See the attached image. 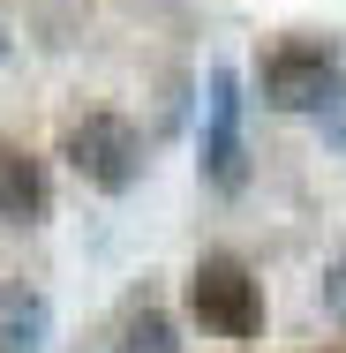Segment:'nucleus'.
I'll return each instance as SVG.
<instances>
[{
    "mask_svg": "<svg viewBox=\"0 0 346 353\" xmlns=\"http://www.w3.org/2000/svg\"><path fill=\"white\" fill-rule=\"evenodd\" d=\"M53 346V301L38 285H0V353H46Z\"/></svg>",
    "mask_w": 346,
    "mask_h": 353,
    "instance_id": "6",
    "label": "nucleus"
},
{
    "mask_svg": "<svg viewBox=\"0 0 346 353\" xmlns=\"http://www.w3.org/2000/svg\"><path fill=\"white\" fill-rule=\"evenodd\" d=\"M324 316H339V323H346V256L324 271Z\"/></svg>",
    "mask_w": 346,
    "mask_h": 353,
    "instance_id": "9",
    "label": "nucleus"
},
{
    "mask_svg": "<svg viewBox=\"0 0 346 353\" xmlns=\"http://www.w3.org/2000/svg\"><path fill=\"white\" fill-rule=\"evenodd\" d=\"M0 61H8V23H0Z\"/></svg>",
    "mask_w": 346,
    "mask_h": 353,
    "instance_id": "10",
    "label": "nucleus"
},
{
    "mask_svg": "<svg viewBox=\"0 0 346 353\" xmlns=\"http://www.w3.org/2000/svg\"><path fill=\"white\" fill-rule=\"evenodd\" d=\"M339 75L346 68L324 38H286V46L264 53L256 83H264V105H278V113H324V98L339 90Z\"/></svg>",
    "mask_w": 346,
    "mask_h": 353,
    "instance_id": "3",
    "label": "nucleus"
},
{
    "mask_svg": "<svg viewBox=\"0 0 346 353\" xmlns=\"http://www.w3.org/2000/svg\"><path fill=\"white\" fill-rule=\"evenodd\" d=\"M316 128H324V143H331V150H346V75H339V90L324 98V113H316Z\"/></svg>",
    "mask_w": 346,
    "mask_h": 353,
    "instance_id": "8",
    "label": "nucleus"
},
{
    "mask_svg": "<svg viewBox=\"0 0 346 353\" xmlns=\"http://www.w3.org/2000/svg\"><path fill=\"white\" fill-rule=\"evenodd\" d=\"M61 158H68V173L83 188H98V196H128L143 173V136L128 113H83L68 121V136H61Z\"/></svg>",
    "mask_w": 346,
    "mask_h": 353,
    "instance_id": "2",
    "label": "nucleus"
},
{
    "mask_svg": "<svg viewBox=\"0 0 346 353\" xmlns=\"http://www.w3.org/2000/svg\"><path fill=\"white\" fill-rule=\"evenodd\" d=\"M204 181L218 196L249 188V143H241V75L211 68V98H204Z\"/></svg>",
    "mask_w": 346,
    "mask_h": 353,
    "instance_id": "4",
    "label": "nucleus"
},
{
    "mask_svg": "<svg viewBox=\"0 0 346 353\" xmlns=\"http://www.w3.org/2000/svg\"><path fill=\"white\" fill-rule=\"evenodd\" d=\"M113 353H181V331H173V316H166V308H136V316L121 323Z\"/></svg>",
    "mask_w": 346,
    "mask_h": 353,
    "instance_id": "7",
    "label": "nucleus"
},
{
    "mask_svg": "<svg viewBox=\"0 0 346 353\" xmlns=\"http://www.w3.org/2000/svg\"><path fill=\"white\" fill-rule=\"evenodd\" d=\"M53 211V173L46 158H30L23 143H0V218L8 225H38Z\"/></svg>",
    "mask_w": 346,
    "mask_h": 353,
    "instance_id": "5",
    "label": "nucleus"
},
{
    "mask_svg": "<svg viewBox=\"0 0 346 353\" xmlns=\"http://www.w3.org/2000/svg\"><path fill=\"white\" fill-rule=\"evenodd\" d=\"M189 316L204 323L211 339H241L249 346L264 331V285H256V271L241 256H226V248L196 256V271H189Z\"/></svg>",
    "mask_w": 346,
    "mask_h": 353,
    "instance_id": "1",
    "label": "nucleus"
}]
</instances>
